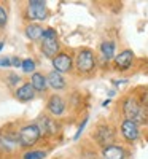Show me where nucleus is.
<instances>
[{
	"label": "nucleus",
	"instance_id": "393cba45",
	"mask_svg": "<svg viewBox=\"0 0 148 159\" xmlns=\"http://www.w3.org/2000/svg\"><path fill=\"white\" fill-rule=\"evenodd\" d=\"M86 123H88V118H85V121H83V123H81V126H80V129H78V132H76V135H75V137H76V139H78V137H80V134H81V130H83V127H85V126H86Z\"/></svg>",
	"mask_w": 148,
	"mask_h": 159
},
{
	"label": "nucleus",
	"instance_id": "39448f33",
	"mask_svg": "<svg viewBox=\"0 0 148 159\" xmlns=\"http://www.w3.org/2000/svg\"><path fill=\"white\" fill-rule=\"evenodd\" d=\"M76 67L80 72H89L94 69V56L89 49H83L78 52L76 57Z\"/></svg>",
	"mask_w": 148,
	"mask_h": 159
},
{
	"label": "nucleus",
	"instance_id": "9d476101",
	"mask_svg": "<svg viewBox=\"0 0 148 159\" xmlns=\"http://www.w3.org/2000/svg\"><path fill=\"white\" fill-rule=\"evenodd\" d=\"M48 108H49V111H51L53 115L59 116V115L64 113L65 103H64V100H62L59 96H51L49 100H48Z\"/></svg>",
	"mask_w": 148,
	"mask_h": 159
},
{
	"label": "nucleus",
	"instance_id": "ddd939ff",
	"mask_svg": "<svg viewBox=\"0 0 148 159\" xmlns=\"http://www.w3.org/2000/svg\"><path fill=\"white\" fill-rule=\"evenodd\" d=\"M48 83H49V86L53 88V89H62L64 86H65V81H64V78H62V75L59 73V72H51L49 75H48Z\"/></svg>",
	"mask_w": 148,
	"mask_h": 159
},
{
	"label": "nucleus",
	"instance_id": "a211bd4d",
	"mask_svg": "<svg viewBox=\"0 0 148 159\" xmlns=\"http://www.w3.org/2000/svg\"><path fill=\"white\" fill-rule=\"evenodd\" d=\"M18 145V140H13L11 137H2L0 139V147L3 150H13Z\"/></svg>",
	"mask_w": 148,
	"mask_h": 159
},
{
	"label": "nucleus",
	"instance_id": "9b49d317",
	"mask_svg": "<svg viewBox=\"0 0 148 159\" xmlns=\"http://www.w3.org/2000/svg\"><path fill=\"white\" fill-rule=\"evenodd\" d=\"M34 96H35V89H34V86H32L30 83L22 84V86L18 88V91H16V97H18L19 100H22V102L32 100Z\"/></svg>",
	"mask_w": 148,
	"mask_h": 159
},
{
	"label": "nucleus",
	"instance_id": "6ab92c4d",
	"mask_svg": "<svg viewBox=\"0 0 148 159\" xmlns=\"http://www.w3.org/2000/svg\"><path fill=\"white\" fill-rule=\"evenodd\" d=\"M46 156L45 151H27L24 154V159H43Z\"/></svg>",
	"mask_w": 148,
	"mask_h": 159
},
{
	"label": "nucleus",
	"instance_id": "4468645a",
	"mask_svg": "<svg viewBox=\"0 0 148 159\" xmlns=\"http://www.w3.org/2000/svg\"><path fill=\"white\" fill-rule=\"evenodd\" d=\"M43 29L40 27L38 24H29L27 27H25V35H27L30 40H40L43 37Z\"/></svg>",
	"mask_w": 148,
	"mask_h": 159
},
{
	"label": "nucleus",
	"instance_id": "1a4fd4ad",
	"mask_svg": "<svg viewBox=\"0 0 148 159\" xmlns=\"http://www.w3.org/2000/svg\"><path fill=\"white\" fill-rule=\"evenodd\" d=\"M132 61H134V54L131 49H126L123 52H119V54L115 57V64L119 70H127L131 65H132Z\"/></svg>",
	"mask_w": 148,
	"mask_h": 159
},
{
	"label": "nucleus",
	"instance_id": "7ed1b4c3",
	"mask_svg": "<svg viewBox=\"0 0 148 159\" xmlns=\"http://www.w3.org/2000/svg\"><path fill=\"white\" fill-rule=\"evenodd\" d=\"M43 45L42 49L45 52L46 57H56V52L59 51V43H58V38H56V32L53 29H46L43 32Z\"/></svg>",
	"mask_w": 148,
	"mask_h": 159
},
{
	"label": "nucleus",
	"instance_id": "bb28decb",
	"mask_svg": "<svg viewBox=\"0 0 148 159\" xmlns=\"http://www.w3.org/2000/svg\"><path fill=\"white\" fill-rule=\"evenodd\" d=\"M2 48H3V43H2V42H0V49H2Z\"/></svg>",
	"mask_w": 148,
	"mask_h": 159
},
{
	"label": "nucleus",
	"instance_id": "aec40b11",
	"mask_svg": "<svg viewBox=\"0 0 148 159\" xmlns=\"http://www.w3.org/2000/svg\"><path fill=\"white\" fill-rule=\"evenodd\" d=\"M21 67H22V70L24 72H34V69H35V62L32 61V59H25V61H22V65H21Z\"/></svg>",
	"mask_w": 148,
	"mask_h": 159
},
{
	"label": "nucleus",
	"instance_id": "2eb2a0df",
	"mask_svg": "<svg viewBox=\"0 0 148 159\" xmlns=\"http://www.w3.org/2000/svg\"><path fill=\"white\" fill-rule=\"evenodd\" d=\"M38 127H40V130H42L43 134H54V132L58 130L56 123L51 121V119H48V118H42V119H40Z\"/></svg>",
	"mask_w": 148,
	"mask_h": 159
},
{
	"label": "nucleus",
	"instance_id": "0eeeda50",
	"mask_svg": "<svg viewBox=\"0 0 148 159\" xmlns=\"http://www.w3.org/2000/svg\"><path fill=\"white\" fill-rule=\"evenodd\" d=\"M29 18L30 19H45L46 18V5L43 0H32V2L29 3Z\"/></svg>",
	"mask_w": 148,
	"mask_h": 159
},
{
	"label": "nucleus",
	"instance_id": "5701e85b",
	"mask_svg": "<svg viewBox=\"0 0 148 159\" xmlns=\"http://www.w3.org/2000/svg\"><path fill=\"white\" fill-rule=\"evenodd\" d=\"M8 65H11V59H8V57L0 59V67H8Z\"/></svg>",
	"mask_w": 148,
	"mask_h": 159
},
{
	"label": "nucleus",
	"instance_id": "f8f14e48",
	"mask_svg": "<svg viewBox=\"0 0 148 159\" xmlns=\"http://www.w3.org/2000/svg\"><path fill=\"white\" fill-rule=\"evenodd\" d=\"M102 157L104 159H124L126 157V153H124L123 148L115 147V145H110V147L104 148Z\"/></svg>",
	"mask_w": 148,
	"mask_h": 159
},
{
	"label": "nucleus",
	"instance_id": "412c9836",
	"mask_svg": "<svg viewBox=\"0 0 148 159\" xmlns=\"http://www.w3.org/2000/svg\"><path fill=\"white\" fill-rule=\"evenodd\" d=\"M7 24V11L3 7H0V29H3Z\"/></svg>",
	"mask_w": 148,
	"mask_h": 159
},
{
	"label": "nucleus",
	"instance_id": "b1692460",
	"mask_svg": "<svg viewBox=\"0 0 148 159\" xmlns=\"http://www.w3.org/2000/svg\"><path fill=\"white\" fill-rule=\"evenodd\" d=\"M11 64L15 65V67H21V65H22V61L18 59V57H13V59H11Z\"/></svg>",
	"mask_w": 148,
	"mask_h": 159
},
{
	"label": "nucleus",
	"instance_id": "6e6552de",
	"mask_svg": "<svg viewBox=\"0 0 148 159\" xmlns=\"http://www.w3.org/2000/svg\"><path fill=\"white\" fill-rule=\"evenodd\" d=\"M53 65H54L56 72L62 73V72H69L72 69V57L69 54H58L54 59H53Z\"/></svg>",
	"mask_w": 148,
	"mask_h": 159
},
{
	"label": "nucleus",
	"instance_id": "dca6fc26",
	"mask_svg": "<svg viewBox=\"0 0 148 159\" xmlns=\"http://www.w3.org/2000/svg\"><path fill=\"white\" fill-rule=\"evenodd\" d=\"M35 91H45L46 89V78L42 73H34L32 75V83Z\"/></svg>",
	"mask_w": 148,
	"mask_h": 159
},
{
	"label": "nucleus",
	"instance_id": "4be33fe9",
	"mask_svg": "<svg viewBox=\"0 0 148 159\" xmlns=\"http://www.w3.org/2000/svg\"><path fill=\"white\" fill-rule=\"evenodd\" d=\"M140 103L143 105L145 108L148 107V89L142 91V94H140Z\"/></svg>",
	"mask_w": 148,
	"mask_h": 159
},
{
	"label": "nucleus",
	"instance_id": "423d86ee",
	"mask_svg": "<svg viewBox=\"0 0 148 159\" xmlns=\"http://www.w3.org/2000/svg\"><path fill=\"white\" fill-rule=\"evenodd\" d=\"M121 134H123V137L127 142H136L140 137L139 124L134 123V121H129V119H126L124 123H121Z\"/></svg>",
	"mask_w": 148,
	"mask_h": 159
},
{
	"label": "nucleus",
	"instance_id": "20e7f679",
	"mask_svg": "<svg viewBox=\"0 0 148 159\" xmlns=\"http://www.w3.org/2000/svg\"><path fill=\"white\" fill-rule=\"evenodd\" d=\"M94 137H96L97 143L102 145V147H110L112 142L115 140V130L110 127V126H100L97 130H96V134H94Z\"/></svg>",
	"mask_w": 148,
	"mask_h": 159
},
{
	"label": "nucleus",
	"instance_id": "f3484780",
	"mask_svg": "<svg viewBox=\"0 0 148 159\" xmlns=\"http://www.w3.org/2000/svg\"><path fill=\"white\" fill-rule=\"evenodd\" d=\"M100 52L104 54V57H107V59H113V56H115V43L113 42H104L102 45H100Z\"/></svg>",
	"mask_w": 148,
	"mask_h": 159
},
{
	"label": "nucleus",
	"instance_id": "f257e3e1",
	"mask_svg": "<svg viewBox=\"0 0 148 159\" xmlns=\"http://www.w3.org/2000/svg\"><path fill=\"white\" fill-rule=\"evenodd\" d=\"M123 110H124V115L129 121H134L137 124H143L148 121V111L146 108L140 102H137L134 97H129L124 100L123 103Z\"/></svg>",
	"mask_w": 148,
	"mask_h": 159
},
{
	"label": "nucleus",
	"instance_id": "a878e982",
	"mask_svg": "<svg viewBox=\"0 0 148 159\" xmlns=\"http://www.w3.org/2000/svg\"><path fill=\"white\" fill-rule=\"evenodd\" d=\"M19 80H21V78H19L18 75H11V76H10V83H11V84H15V83L19 81Z\"/></svg>",
	"mask_w": 148,
	"mask_h": 159
},
{
	"label": "nucleus",
	"instance_id": "f03ea898",
	"mask_svg": "<svg viewBox=\"0 0 148 159\" xmlns=\"http://www.w3.org/2000/svg\"><path fill=\"white\" fill-rule=\"evenodd\" d=\"M40 135H42V130H40L38 124H29L21 129L19 135H18V143L25 148L32 147V145H35L38 142Z\"/></svg>",
	"mask_w": 148,
	"mask_h": 159
}]
</instances>
